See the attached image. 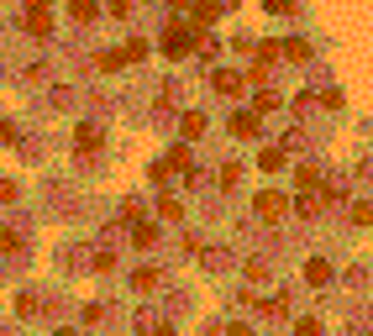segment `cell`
<instances>
[{
    "mask_svg": "<svg viewBox=\"0 0 373 336\" xmlns=\"http://www.w3.org/2000/svg\"><path fill=\"white\" fill-rule=\"evenodd\" d=\"M195 43H200V32H195L190 21H168V26H163V58H174V63L190 58Z\"/></svg>",
    "mask_w": 373,
    "mask_h": 336,
    "instance_id": "cell-1",
    "label": "cell"
},
{
    "mask_svg": "<svg viewBox=\"0 0 373 336\" xmlns=\"http://www.w3.org/2000/svg\"><path fill=\"white\" fill-rule=\"evenodd\" d=\"M252 210H258V221H269V226H274V221H284V210H289V200H284V195H279V190H263L258 200H252Z\"/></svg>",
    "mask_w": 373,
    "mask_h": 336,
    "instance_id": "cell-2",
    "label": "cell"
},
{
    "mask_svg": "<svg viewBox=\"0 0 373 336\" xmlns=\"http://www.w3.org/2000/svg\"><path fill=\"white\" fill-rule=\"evenodd\" d=\"M210 90H216V95H226V100H237L247 90V79L237 74V69H210Z\"/></svg>",
    "mask_w": 373,
    "mask_h": 336,
    "instance_id": "cell-3",
    "label": "cell"
},
{
    "mask_svg": "<svg viewBox=\"0 0 373 336\" xmlns=\"http://www.w3.org/2000/svg\"><path fill=\"white\" fill-rule=\"evenodd\" d=\"M216 16H221V6H216V0H190V26H195V32L216 26Z\"/></svg>",
    "mask_w": 373,
    "mask_h": 336,
    "instance_id": "cell-4",
    "label": "cell"
},
{
    "mask_svg": "<svg viewBox=\"0 0 373 336\" xmlns=\"http://www.w3.org/2000/svg\"><path fill=\"white\" fill-rule=\"evenodd\" d=\"M289 205H295V216H305V221H315L326 210V200H321V190H300L295 200H289Z\"/></svg>",
    "mask_w": 373,
    "mask_h": 336,
    "instance_id": "cell-5",
    "label": "cell"
},
{
    "mask_svg": "<svg viewBox=\"0 0 373 336\" xmlns=\"http://www.w3.org/2000/svg\"><path fill=\"white\" fill-rule=\"evenodd\" d=\"M263 131V116H252V111H232V137H258Z\"/></svg>",
    "mask_w": 373,
    "mask_h": 336,
    "instance_id": "cell-6",
    "label": "cell"
},
{
    "mask_svg": "<svg viewBox=\"0 0 373 336\" xmlns=\"http://www.w3.org/2000/svg\"><path fill=\"white\" fill-rule=\"evenodd\" d=\"M279 105H284V100H279V90L274 85H258V95H252V116H274Z\"/></svg>",
    "mask_w": 373,
    "mask_h": 336,
    "instance_id": "cell-7",
    "label": "cell"
},
{
    "mask_svg": "<svg viewBox=\"0 0 373 336\" xmlns=\"http://www.w3.org/2000/svg\"><path fill=\"white\" fill-rule=\"evenodd\" d=\"M305 284H310V289H326L331 284V263L326 258H310V263H305Z\"/></svg>",
    "mask_w": 373,
    "mask_h": 336,
    "instance_id": "cell-8",
    "label": "cell"
},
{
    "mask_svg": "<svg viewBox=\"0 0 373 336\" xmlns=\"http://www.w3.org/2000/svg\"><path fill=\"white\" fill-rule=\"evenodd\" d=\"M74 147H79V153H85V158H90V153H95V147H100V126H95V121H85V126L74 131Z\"/></svg>",
    "mask_w": 373,
    "mask_h": 336,
    "instance_id": "cell-9",
    "label": "cell"
},
{
    "mask_svg": "<svg viewBox=\"0 0 373 336\" xmlns=\"http://www.w3.org/2000/svg\"><path fill=\"white\" fill-rule=\"evenodd\" d=\"M26 37H53V16H48V11H26Z\"/></svg>",
    "mask_w": 373,
    "mask_h": 336,
    "instance_id": "cell-10",
    "label": "cell"
},
{
    "mask_svg": "<svg viewBox=\"0 0 373 336\" xmlns=\"http://www.w3.org/2000/svg\"><path fill=\"white\" fill-rule=\"evenodd\" d=\"M131 242H137V247H142V252H148V247H158V226L137 216V221H131Z\"/></svg>",
    "mask_w": 373,
    "mask_h": 336,
    "instance_id": "cell-11",
    "label": "cell"
},
{
    "mask_svg": "<svg viewBox=\"0 0 373 336\" xmlns=\"http://www.w3.org/2000/svg\"><path fill=\"white\" fill-rule=\"evenodd\" d=\"M69 16H74L79 26H90V21L100 16V0H69Z\"/></svg>",
    "mask_w": 373,
    "mask_h": 336,
    "instance_id": "cell-12",
    "label": "cell"
},
{
    "mask_svg": "<svg viewBox=\"0 0 373 336\" xmlns=\"http://www.w3.org/2000/svg\"><path fill=\"white\" fill-rule=\"evenodd\" d=\"M158 284H163V273H158V268H137V273H131V289H142V294H153Z\"/></svg>",
    "mask_w": 373,
    "mask_h": 336,
    "instance_id": "cell-13",
    "label": "cell"
},
{
    "mask_svg": "<svg viewBox=\"0 0 373 336\" xmlns=\"http://www.w3.org/2000/svg\"><path fill=\"white\" fill-rule=\"evenodd\" d=\"M284 163H289V158H284V147H263V153H258V168H263V173H279Z\"/></svg>",
    "mask_w": 373,
    "mask_h": 336,
    "instance_id": "cell-14",
    "label": "cell"
},
{
    "mask_svg": "<svg viewBox=\"0 0 373 336\" xmlns=\"http://www.w3.org/2000/svg\"><path fill=\"white\" fill-rule=\"evenodd\" d=\"M295 184H300V190H321L326 179H321V168H315V163H300L295 168Z\"/></svg>",
    "mask_w": 373,
    "mask_h": 336,
    "instance_id": "cell-15",
    "label": "cell"
},
{
    "mask_svg": "<svg viewBox=\"0 0 373 336\" xmlns=\"http://www.w3.org/2000/svg\"><path fill=\"white\" fill-rule=\"evenodd\" d=\"M279 53H284V58H295V63H310V43H305V37H289V43H279Z\"/></svg>",
    "mask_w": 373,
    "mask_h": 336,
    "instance_id": "cell-16",
    "label": "cell"
},
{
    "mask_svg": "<svg viewBox=\"0 0 373 336\" xmlns=\"http://www.w3.org/2000/svg\"><path fill=\"white\" fill-rule=\"evenodd\" d=\"M163 163H168V168H174V173H195V158H190V147H184V142H179V147H174V153H168V158H163Z\"/></svg>",
    "mask_w": 373,
    "mask_h": 336,
    "instance_id": "cell-17",
    "label": "cell"
},
{
    "mask_svg": "<svg viewBox=\"0 0 373 336\" xmlns=\"http://www.w3.org/2000/svg\"><path fill=\"white\" fill-rule=\"evenodd\" d=\"M242 273H247V284H269V273H274V268H269V258H247Z\"/></svg>",
    "mask_w": 373,
    "mask_h": 336,
    "instance_id": "cell-18",
    "label": "cell"
},
{
    "mask_svg": "<svg viewBox=\"0 0 373 336\" xmlns=\"http://www.w3.org/2000/svg\"><path fill=\"white\" fill-rule=\"evenodd\" d=\"M43 310H48L43 294H16V315H43Z\"/></svg>",
    "mask_w": 373,
    "mask_h": 336,
    "instance_id": "cell-19",
    "label": "cell"
},
{
    "mask_svg": "<svg viewBox=\"0 0 373 336\" xmlns=\"http://www.w3.org/2000/svg\"><path fill=\"white\" fill-rule=\"evenodd\" d=\"M158 216H163V221H184V200L179 195H163V200H158Z\"/></svg>",
    "mask_w": 373,
    "mask_h": 336,
    "instance_id": "cell-20",
    "label": "cell"
},
{
    "mask_svg": "<svg viewBox=\"0 0 373 336\" xmlns=\"http://www.w3.org/2000/svg\"><path fill=\"white\" fill-rule=\"evenodd\" d=\"M179 131H184V137L195 142L200 131H205V116H200V111H184V116H179Z\"/></svg>",
    "mask_w": 373,
    "mask_h": 336,
    "instance_id": "cell-21",
    "label": "cell"
},
{
    "mask_svg": "<svg viewBox=\"0 0 373 336\" xmlns=\"http://www.w3.org/2000/svg\"><path fill=\"white\" fill-rule=\"evenodd\" d=\"M269 74H274V63H263V58H252V69H247L242 79H247V85H252V90H258V85H269Z\"/></svg>",
    "mask_w": 373,
    "mask_h": 336,
    "instance_id": "cell-22",
    "label": "cell"
},
{
    "mask_svg": "<svg viewBox=\"0 0 373 336\" xmlns=\"http://www.w3.org/2000/svg\"><path fill=\"white\" fill-rule=\"evenodd\" d=\"M11 252H21V232H11V226H0V258H11Z\"/></svg>",
    "mask_w": 373,
    "mask_h": 336,
    "instance_id": "cell-23",
    "label": "cell"
},
{
    "mask_svg": "<svg viewBox=\"0 0 373 336\" xmlns=\"http://www.w3.org/2000/svg\"><path fill=\"white\" fill-rule=\"evenodd\" d=\"M121 58L126 63H142V58H148V37H131V43L121 48Z\"/></svg>",
    "mask_w": 373,
    "mask_h": 336,
    "instance_id": "cell-24",
    "label": "cell"
},
{
    "mask_svg": "<svg viewBox=\"0 0 373 336\" xmlns=\"http://www.w3.org/2000/svg\"><path fill=\"white\" fill-rule=\"evenodd\" d=\"M347 216H352V226H373V205H368V200H352Z\"/></svg>",
    "mask_w": 373,
    "mask_h": 336,
    "instance_id": "cell-25",
    "label": "cell"
},
{
    "mask_svg": "<svg viewBox=\"0 0 373 336\" xmlns=\"http://www.w3.org/2000/svg\"><path fill=\"white\" fill-rule=\"evenodd\" d=\"M295 336H326V326H321L315 315H300V320H295Z\"/></svg>",
    "mask_w": 373,
    "mask_h": 336,
    "instance_id": "cell-26",
    "label": "cell"
},
{
    "mask_svg": "<svg viewBox=\"0 0 373 336\" xmlns=\"http://www.w3.org/2000/svg\"><path fill=\"white\" fill-rule=\"evenodd\" d=\"M242 184V163H221V190H237Z\"/></svg>",
    "mask_w": 373,
    "mask_h": 336,
    "instance_id": "cell-27",
    "label": "cell"
},
{
    "mask_svg": "<svg viewBox=\"0 0 373 336\" xmlns=\"http://www.w3.org/2000/svg\"><path fill=\"white\" fill-rule=\"evenodd\" d=\"M200 258H205V268H216V273L232 263V258H226V252H216V247H200Z\"/></svg>",
    "mask_w": 373,
    "mask_h": 336,
    "instance_id": "cell-28",
    "label": "cell"
},
{
    "mask_svg": "<svg viewBox=\"0 0 373 336\" xmlns=\"http://www.w3.org/2000/svg\"><path fill=\"white\" fill-rule=\"evenodd\" d=\"M95 63H100V74H116V69H121V63H126V58H121V53H100V58H95Z\"/></svg>",
    "mask_w": 373,
    "mask_h": 336,
    "instance_id": "cell-29",
    "label": "cell"
},
{
    "mask_svg": "<svg viewBox=\"0 0 373 336\" xmlns=\"http://www.w3.org/2000/svg\"><path fill=\"white\" fill-rule=\"evenodd\" d=\"M195 53H200V58H216V53H221V43H216V37H200V43H195Z\"/></svg>",
    "mask_w": 373,
    "mask_h": 336,
    "instance_id": "cell-30",
    "label": "cell"
},
{
    "mask_svg": "<svg viewBox=\"0 0 373 336\" xmlns=\"http://www.w3.org/2000/svg\"><path fill=\"white\" fill-rule=\"evenodd\" d=\"M315 100H321L326 111H342V90H321V95H315Z\"/></svg>",
    "mask_w": 373,
    "mask_h": 336,
    "instance_id": "cell-31",
    "label": "cell"
},
{
    "mask_svg": "<svg viewBox=\"0 0 373 336\" xmlns=\"http://www.w3.org/2000/svg\"><path fill=\"white\" fill-rule=\"evenodd\" d=\"M295 147H305V131H300V126L284 131V153H295Z\"/></svg>",
    "mask_w": 373,
    "mask_h": 336,
    "instance_id": "cell-32",
    "label": "cell"
},
{
    "mask_svg": "<svg viewBox=\"0 0 373 336\" xmlns=\"http://www.w3.org/2000/svg\"><path fill=\"white\" fill-rule=\"evenodd\" d=\"M168 173H174L168 163H153V168H148V179H153V184H168Z\"/></svg>",
    "mask_w": 373,
    "mask_h": 336,
    "instance_id": "cell-33",
    "label": "cell"
},
{
    "mask_svg": "<svg viewBox=\"0 0 373 336\" xmlns=\"http://www.w3.org/2000/svg\"><path fill=\"white\" fill-rule=\"evenodd\" d=\"M263 6H269L274 16H289V11H295V0H263Z\"/></svg>",
    "mask_w": 373,
    "mask_h": 336,
    "instance_id": "cell-34",
    "label": "cell"
},
{
    "mask_svg": "<svg viewBox=\"0 0 373 336\" xmlns=\"http://www.w3.org/2000/svg\"><path fill=\"white\" fill-rule=\"evenodd\" d=\"M0 142H6V147H16L21 137H16V126H11V121H0Z\"/></svg>",
    "mask_w": 373,
    "mask_h": 336,
    "instance_id": "cell-35",
    "label": "cell"
},
{
    "mask_svg": "<svg viewBox=\"0 0 373 336\" xmlns=\"http://www.w3.org/2000/svg\"><path fill=\"white\" fill-rule=\"evenodd\" d=\"M221 336H252V326H242V320H232V326H221Z\"/></svg>",
    "mask_w": 373,
    "mask_h": 336,
    "instance_id": "cell-36",
    "label": "cell"
},
{
    "mask_svg": "<svg viewBox=\"0 0 373 336\" xmlns=\"http://www.w3.org/2000/svg\"><path fill=\"white\" fill-rule=\"evenodd\" d=\"M111 16H121V21H126V16H131V0H111Z\"/></svg>",
    "mask_w": 373,
    "mask_h": 336,
    "instance_id": "cell-37",
    "label": "cell"
},
{
    "mask_svg": "<svg viewBox=\"0 0 373 336\" xmlns=\"http://www.w3.org/2000/svg\"><path fill=\"white\" fill-rule=\"evenodd\" d=\"M0 200H6V205L16 200V184H11V179H0Z\"/></svg>",
    "mask_w": 373,
    "mask_h": 336,
    "instance_id": "cell-38",
    "label": "cell"
},
{
    "mask_svg": "<svg viewBox=\"0 0 373 336\" xmlns=\"http://www.w3.org/2000/svg\"><path fill=\"white\" fill-rule=\"evenodd\" d=\"M153 336H174V326H163V320H158V326H153Z\"/></svg>",
    "mask_w": 373,
    "mask_h": 336,
    "instance_id": "cell-39",
    "label": "cell"
},
{
    "mask_svg": "<svg viewBox=\"0 0 373 336\" xmlns=\"http://www.w3.org/2000/svg\"><path fill=\"white\" fill-rule=\"evenodd\" d=\"M26 6H32V11H48V6H53V0H26Z\"/></svg>",
    "mask_w": 373,
    "mask_h": 336,
    "instance_id": "cell-40",
    "label": "cell"
},
{
    "mask_svg": "<svg viewBox=\"0 0 373 336\" xmlns=\"http://www.w3.org/2000/svg\"><path fill=\"white\" fill-rule=\"evenodd\" d=\"M216 6H221V11H237V0H216Z\"/></svg>",
    "mask_w": 373,
    "mask_h": 336,
    "instance_id": "cell-41",
    "label": "cell"
},
{
    "mask_svg": "<svg viewBox=\"0 0 373 336\" xmlns=\"http://www.w3.org/2000/svg\"><path fill=\"white\" fill-rule=\"evenodd\" d=\"M53 336H74V331H69V326H63V331H53Z\"/></svg>",
    "mask_w": 373,
    "mask_h": 336,
    "instance_id": "cell-42",
    "label": "cell"
},
{
    "mask_svg": "<svg viewBox=\"0 0 373 336\" xmlns=\"http://www.w3.org/2000/svg\"><path fill=\"white\" fill-rule=\"evenodd\" d=\"M210 336H221V326H216V331H210Z\"/></svg>",
    "mask_w": 373,
    "mask_h": 336,
    "instance_id": "cell-43",
    "label": "cell"
}]
</instances>
